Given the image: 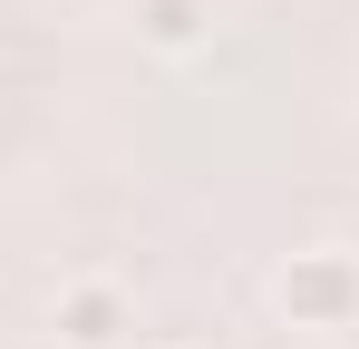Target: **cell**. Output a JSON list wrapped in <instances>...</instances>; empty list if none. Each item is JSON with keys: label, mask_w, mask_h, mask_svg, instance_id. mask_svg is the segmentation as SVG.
Instances as JSON below:
<instances>
[{"label": "cell", "mask_w": 359, "mask_h": 349, "mask_svg": "<svg viewBox=\"0 0 359 349\" xmlns=\"http://www.w3.org/2000/svg\"><path fill=\"white\" fill-rule=\"evenodd\" d=\"M49 330H59V349H126L136 340V291L88 272V282H68L49 301Z\"/></svg>", "instance_id": "obj_2"}, {"label": "cell", "mask_w": 359, "mask_h": 349, "mask_svg": "<svg viewBox=\"0 0 359 349\" xmlns=\"http://www.w3.org/2000/svg\"><path fill=\"white\" fill-rule=\"evenodd\" d=\"M272 310L311 340H350L359 330V252L350 242H311L292 262H272Z\"/></svg>", "instance_id": "obj_1"}, {"label": "cell", "mask_w": 359, "mask_h": 349, "mask_svg": "<svg viewBox=\"0 0 359 349\" xmlns=\"http://www.w3.org/2000/svg\"><path fill=\"white\" fill-rule=\"evenodd\" d=\"M136 39L165 49V58L204 49V39H214V0H136Z\"/></svg>", "instance_id": "obj_3"}]
</instances>
